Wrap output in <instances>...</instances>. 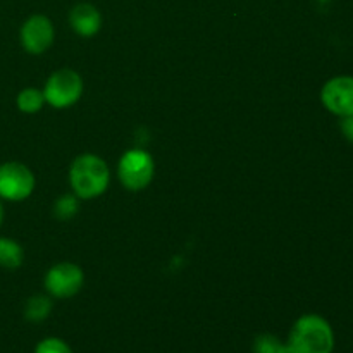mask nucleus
Returning <instances> with one entry per match:
<instances>
[{"label": "nucleus", "instance_id": "1", "mask_svg": "<svg viewBox=\"0 0 353 353\" xmlns=\"http://www.w3.org/2000/svg\"><path fill=\"white\" fill-rule=\"evenodd\" d=\"M286 345L290 353H333L334 331L319 314H305L292 326Z\"/></svg>", "mask_w": 353, "mask_h": 353}, {"label": "nucleus", "instance_id": "2", "mask_svg": "<svg viewBox=\"0 0 353 353\" xmlns=\"http://www.w3.org/2000/svg\"><path fill=\"white\" fill-rule=\"evenodd\" d=\"M109 181V168L99 155L83 154L72 161L69 169V183L78 199H97L105 192Z\"/></svg>", "mask_w": 353, "mask_h": 353}, {"label": "nucleus", "instance_id": "3", "mask_svg": "<svg viewBox=\"0 0 353 353\" xmlns=\"http://www.w3.org/2000/svg\"><path fill=\"white\" fill-rule=\"evenodd\" d=\"M154 172L155 164L152 155L145 150H138V148L128 150L117 164L119 181L130 192H140V190L147 188L154 179Z\"/></svg>", "mask_w": 353, "mask_h": 353}, {"label": "nucleus", "instance_id": "4", "mask_svg": "<svg viewBox=\"0 0 353 353\" xmlns=\"http://www.w3.org/2000/svg\"><path fill=\"white\" fill-rule=\"evenodd\" d=\"M45 102L55 109L74 105L83 95V79L72 69H59L47 79L43 88Z\"/></svg>", "mask_w": 353, "mask_h": 353}, {"label": "nucleus", "instance_id": "5", "mask_svg": "<svg viewBox=\"0 0 353 353\" xmlns=\"http://www.w3.org/2000/svg\"><path fill=\"white\" fill-rule=\"evenodd\" d=\"M34 174L28 165L10 161L0 164V199L23 202L33 193Z\"/></svg>", "mask_w": 353, "mask_h": 353}, {"label": "nucleus", "instance_id": "6", "mask_svg": "<svg viewBox=\"0 0 353 353\" xmlns=\"http://www.w3.org/2000/svg\"><path fill=\"white\" fill-rule=\"evenodd\" d=\"M85 283V274L79 265L71 264V262H61L48 269L45 274V290L52 299H71Z\"/></svg>", "mask_w": 353, "mask_h": 353}, {"label": "nucleus", "instance_id": "7", "mask_svg": "<svg viewBox=\"0 0 353 353\" xmlns=\"http://www.w3.org/2000/svg\"><path fill=\"white\" fill-rule=\"evenodd\" d=\"M321 102L331 114L341 117L353 114V76L341 74L327 79L321 90Z\"/></svg>", "mask_w": 353, "mask_h": 353}, {"label": "nucleus", "instance_id": "8", "mask_svg": "<svg viewBox=\"0 0 353 353\" xmlns=\"http://www.w3.org/2000/svg\"><path fill=\"white\" fill-rule=\"evenodd\" d=\"M55 30L52 21L43 14L28 17L19 30V40L24 50L31 55H40L52 47Z\"/></svg>", "mask_w": 353, "mask_h": 353}, {"label": "nucleus", "instance_id": "9", "mask_svg": "<svg viewBox=\"0 0 353 353\" xmlns=\"http://www.w3.org/2000/svg\"><path fill=\"white\" fill-rule=\"evenodd\" d=\"M69 24L76 34L90 38L102 28V14L92 3H76L69 12Z\"/></svg>", "mask_w": 353, "mask_h": 353}, {"label": "nucleus", "instance_id": "10", "mask_svg": "<svg viewBox=\"0 0 353 353\" xmlns=\"http://www.w3.org/2000/svg\"><path fill=\"white\" fill-rule=\"evenodd\" d=\"M24 259L23 247L12 238H0V265L3 269L21 268Z\"/></svg>", "mask_w": 353, "mask_h": 353}, {"label": "nucleus", "instance_id": "11", "mask_svg": "<svg viewBox=\"0 0 353 353\" xmlns=\"http://www.w3.org/2000/svg\"><path fill=\"white\" fill-rule=\"evenodd\" d=\"M52 312V300L47 295H33L24 305V317L30 323H41Z\"/></svg>", "mask_w": 353, "mask_h": 353}, {"label": "nucleus", "instance_id": "12", "mask_svg": "<svg viewBox=\"0 0 353 353\" xmlns=\"http://www.w3.org/2000/svg\"><path fill=\"white\" fill-rule=\"evenodd\" d=\"M17 109L24 114H37L40 112L41 107L45 105V95L43 90L38 88H24L21 90L19 95L16 99Z\"/></svg>", "mask_w": 353, "mask_h": 353}, {"label": "nucleus", "instance_id": "13", "mask_svg": "<svg viewBox=\"0 0 353 353\" xmlns=\"http://www.w3.org/2000/svg\"><path fill=\"white\" fill-rule=\"evenodd\" d=\"M252 350L254 353H290L286 341L271 333H262L255 336Z\"/></svg>", "mask_w": 353, "mask_h": 353}, {"label": "nucleus", "instance_id": "14", "mask_svg": "<svg viewBox=\"0 0 353 353\" xmlns=\"http://www.w3.org/2000/svg\"><path fill=\"white\" fill-rule=\"evenodd\" d=\"M79 202L76 195H62L54 203V216L59 221H69L78 214Z\"/></svg>", "mask_w": 353, "mask_h": 353}, {"label": "nucleus", "instance_id": "15", "mask_svg": "<svg viewBox=\"0 0 353 353\" xmlns=\"http://www.w3.org/2000/svg\"><path fill=\"white\" fill-rule=\"evenodd\" d=\"M34 353H72V348L61 338H45L34 347Z\"/></svg>", "mask_w": 353, "mask_h": 353}, {"label": "nucleus", "instance_id": "16", "mask_svg": "<svg viewBox=\"0 0 353 353\" xmlns=\"http://www.w3.org/2000/svg\"><path fill=\"white\" fill-rule=\"evenodd\" d=\"M340 130H341V133H343V137L353 143V114L352 116L341 117Z\"/></svg>", "mask_w": 353, "mask_h": 353}, {"label": "nucleus", "instance_id": "17", "mask_svg": "<svg viewBox=\"0 0 353 353\" xmlns=\"http://www.w3.org/2000/svg\"><path fill=\"white\" fill-rule=\"evenodd\" d=\"M3 214H6V210H3L2 199H0V226H2V223H3Z\"/></svg>", "mask_w": 353, "mask_h": 353}]
</instances>
